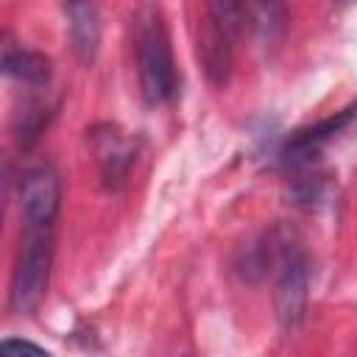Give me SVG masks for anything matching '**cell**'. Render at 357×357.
I'll use <instances>...</instances> for the list:
<instances>
[{
	"mask_svg": "<svg viewBox=\"0 0 357 357\" xmlns=\"http://www.w3.org/2000/svg\"><path fill=\"white\" fill-rule=\"evenodd\" d=\"M134 45H137V70H139V89L148 106H159L173 98L176 92V67L167 42V31L162 17L153 6H142L134 25Z\"/></svg>",
	"mask_w": 357,
	"mask_h": 357,
	"instance_id": "1",
	"label": "cell"
},
{
	"mask_svg": "<svg viewBox=\"0 0 357 357\" xmlns=\"http://www.w3.org/2000/svg\"><path fill=\"white\" fill-rule=\"evenodd\" d=\"M3 349L6 351H33V354H42L45 351L42 346H33L28 340H3Z\"/></svg>",
	"mask_w": 357,
	"mask_h": 357,
	"instance_id": "13",
	"label": "cell"
},
{
	"mask_svg": "<svg viewBox=\"0 0 357 357\" xmlns=\"http://www.w3.org/2000/svg\"><path fill=\"white\" fill-rule=\"evenodd\" d=\"M61 206V178L53 165L25 170L20 181V209L25 229H53Z\"/></svg>",
	"mask_w": 357,
	"mask_h": 357,
	"instance_id": "4",
	"label": "cell"
},
{
	"mask_svg": "<svg viewBox=\"0 0 357 357\" xmlns=\"http://www.w3.org/2000/svg\"><path fill=\"white\" fill-rule=\"evenodd\" d=\"M95 153H98V162H100V170H103V178L109 184H120L134 162V148L128 139H123L117 131L106 128V134H95Z\"/></svg>",
	"mask_w": 357,
	"mask_h": 357,
	"instance_id": "10",
	"label": "cell"
},
{
	"mask_svg": "<svg viewBox=\"0 0 357 357\" xmlns=\"http://www.w3.org/2000/svg\"><path fill=\"white\" fill-rule=\"evenodd\" d=\"M3 73L25 86H45L50 81V59L28 50L22 45L6 42L3 47Z\"/></svg>",
	"mask_w": 357,
	"mask_h": 357,
	"instance_id": "9",
	"label": "cell"
},
{
	"mask_svg": "<svg viewBox=\"0 0 357 357\" xmlns=\"http://www.w3.org/2000/svg\"><path fill=\"white\" fill-rule=\"evenodd\" d=\"M354 117H357V103L346 106L343 112H337V114H332V117H326V120H321V123H315V126L298 128V131L287 139V156H293V162H304V159H310V153L315 156V151H318L329 137H335L340 128H346Z\"/></svg>",
	"mask_w": 357,
	"mask_h": 357,
	"instance_id": "7",
	"label": "cell"
},
{
	"mask_svg": "<svg viewBox=\"0 0 357 357\" xmlns=\"http://www.w3.org/2000/svg\"><path fill=\"white\" fill-rule=\"evenodd\" d=\"M335 3H343L346 6V3H354V0H335Z\"/></svg>",
	"mask_w": 357,
	"mask_h": 357,
	"instance_id": "14",
	"label": "cell"
},
{
	"mask_svg": "<svg viewBox=\"0 0 357 357\" xmlns=\"http://www.w3.org/2000/svg\"><path fill=\"white\" fill-rule=\"evenodd\" d=\"M271 265L276 276L273 304L276 315L284 329H296L304 321L307 312V296H310V259L301 245V240L293 231H273L271 234Z\"/></svg>",
	"mask_w": 357,
	"mask_h": 357,
	"instance_id": "2",
	"label": "cell"
},
{
	"mask_svg": "<svg viewBox=\"0 0 357 357\" xmlns=\"http://www.w3.org/2000/svg\"><path fill=\"white\" fill-rule=\"evenodd\" d=\"M209 14L229 36H237L245 22V0H209Z\"/></svg>",
	"mask_w": 357,
	"mask_h": 357,
	"instance_id": "12",
	"label": "cell"
},
{
	"mask_svg": "<svg viewBox=\"0 0 357 357\" xmlns=\"http://www.w3.org/2000/svg\"><path fill=\"white\" fill-rule=\"evenodd\" d=\"M231 36L218 25V20L212 14H206V20L198 28V59L204 64L206 78L215 86H226L229 75H231Z\"/></svg>",
	"mask_w": 357,
	"mask_h": 357,
	"instance_id": "5",
	"label": "cell"
},
{
	"mask_svg": "<svg viewBox=\"0 0 357 357\" xmlns=\"http://www.w3.org/2000/svg\"><path fill=\"white\" fill-rule=\"evenodd\" d=\"M245 17L259 45L273 47L287 31V0H245Z\"/></svg>",
	"mask_w": 357,
	"mask_h": 357,
	"instance_id": "8",
	"label": "cell"
},
{
	"mask_svg": "<svg viewBox=\"0 0 357 357\" xmlns=\"http://www.w3.org/2000/svg\"><path fill=\"white\" fill-rule=\"evenodd\" d=\"M53 265V229H25L11 273L8 307L17 315H31L47 296Z\"/></svg>",
	"mask_w": 357,
	"mask_h": 357,
	"instance_id": "3",
	"label": "cell"
},
{
	"mask_svg": "<svg viewBox=\"0 0 357 357\" xmlns=\"http://www.w3.org/2000/svg\"><path fill=\"white\" fill-rule=\"evenodd\" d=\"M47 117H50V109L42 103V100H28L22 106V112L17 114V142L20 148H31L42 128L47 126Z\"/></svg>",
	"mask_w": 357,
	"mask_h": 357,
	"instance_id": "11",
	"label": "cell"
},
{
	"mask_svg": "<svg viewBox=\"0 0 357 357\" xmlns=\"http://www.w3.org/2000/svg\"><path fill=\"white\" fill-rule=\"evenodd\" d=\"M67 25H70V42L75 56L89 64L98 56L100 45V8L98 0H61Z\"/></svg>",
	"mask_w": 357,
	"mask_h": 357,
	"instance_id": "6",
	"label": "cell"
}]
</instances>
